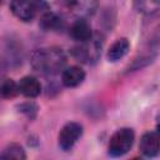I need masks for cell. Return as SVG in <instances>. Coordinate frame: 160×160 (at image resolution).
<instances>
[{"label": "cell", "mask_w": 160, "mask_h": 160, "mask_svg": "<svg viewBox=\"0 0 160 160\" xmlns=\"http://www.w3.org/2000/svg\"><path fill=\"white\" fill-rule=\"evenodd\" d=\"M101 49H102V38L99 34H94L88 41L80 42L78 46H75L71 50V54L78 61L86 64H95L101 55Z\"/></svg>", "instance_id": "7a4b0ae2"}, {"label": "cell", "mask_w": 160, "mask_h": 160, "mask_svg": "<svg viewBox=\"0 0 160 160\" xmlns=\"http://www.w3.org/2000/svg\"><path fill=\"white\" fill-rule=\"evenodd\" d=\"M65 8L79 18L92 15L98 8V0H64Z\"/></svg>", "instance_id": "8992f818"}, {"label": "cell", "mask_w": 160, "mask_h": 160, "mask_svg": "<svg viewBox=\"0 0 160 160\" xmlns=\"http://www.w3.org/2000/svg\"><path fill=\"white\" fill-rule=\"evenodd\" d=\"M85 79V71L80 66H69L62 71L61 81L66 88H76Z\"/></svg>", "instance_id": "30bf717a"}, {"label": "cell", "mask_w": 160, "mask_h": 160, "mask_svg": "<svg viewBox=\"0 0 160 160\" xmlns=\"http://www.w3.org/2000/svg\"><path fill=\"white\" fill-rule=\"evenodd\" d=\"M40 26L45 31H61L65 28V21L55 12H45L40 19Z\"/></svg>", "instance_id": "7c38bea8"}, {"label": "cell", "mask_w": 160, "mask_h": 160, "mask_svg": "<svg viewBox=\"0 0 160 160\" xmlns=\"http://www.w3.org/2000/svg\"><path fill=\"white\" fill-rule=\"evenodd\" d=\"M154 2H158V4H160V0H152Z\"/></svg>", "instance_id": "ac0fdd59"}, {"label": "cell", "mask_w": 160, "mask_h": 160, "mask_svg": "<svg viewBox=\"0 0 160 160\" xmlns=\"http://www.w3.org/2000/svg\"><path fill=\"white\" fill-rule=\"evenodd\" d=\"M82 125L75 121H70L66 122L58 136V142L59 146L64 150V151H69L72 149V146L78 142V140L81 138L82 135Z\"/></svg>", "instance_id": "277c9868"}, {"label": "cell", "mask_w": 160, "mask_h": 160, "mask_svg": "<svg viewBox=\"0 0 160 160\" xmlns=\"http://www.w3.org/2000/svg\"><path fill=\"white\" fill-rule=\"evenodd\" d=\"M154 56L151 55H148V56H141L140 59H136L134 60V62L131 64V66H129V71H134V70H139L144 66H146L148 64H150L152 61Z\"/></svg>", "instance_id": "2e32d148"}, {"label": "cell", "mask_w": 160, "mask_h": 160, "mask_svg": "<svg viewBox=\"0 0 160 160\" xmlns=\"http://www.w3.org/2000/svg\"><path fill=\"white\" fill-rule=\"evenodd\" d=\"M134 140V130L130 128H121L111 135L108 145V151L111 156H122L132 148Z\"/></svg>", "instance_id": "3957f363"}, {"label": "cell", "mask_w": 160, "mask_h": 160, "mask_svg": "<svg viewBox=\"0 0 160 160\" xmlns=\"http://www.w3.org/2000/svg\"><path fill=\"white\" fill-rule=\"evenodd\" d=\"M69 34L71 35V38L79 42H84L88 41L94 34L91 31V26L90 24L84 19L80 18L76 21H74L69 29Z\"/></svg>", "instance_id": "ba28073f"}, {"label": "cell", "mask_w": 160, "mask_h": 160, "mask_svg": "<svg viewBox=\"0 0 160 160\" xmlns=\"http://www.w3.org/2000/svg\"><path fill=\"white\" fill-rule=\"evenodd\" d=\"M130 49V42L126 38H120L116 41L111 44V46L108 50V60L110 62H116L118 60L122 59Z\"/></svg>", "instance_id": "8fae6325"}, {"label": "cell", "mask_w": 160, "mask_h": 160, "mask_svg": "<svg viewBox=\"0 0 160 160\" xmlns=\"http://www.w3.org/2000/svg\"><path fill=\"white\" fill-rule=\"evenodd\" d=\"M32 69L44 75H55L66 64V55L59 48L36 49L30 58Z\"/></svg>", "instance_id": "6da1fadb"}, {"label": "cell", "mask_w": 160, "mask_h": 160, "mask_svg": "<svg viewBox=\"0 0 160 160\" xmlns=\"http://www.w3.org/2000/svg\"><path fill=\"white\" fill-rule=\"evenodd\" d=\"M10 9L12 14L21 21H31L38 12L36 2L30 0H12Z\"/></svg>", "instance_id": "5b68a950"}, {"label": "cell", "mask_w": 160, "mask_h": 160, "mask_svg": "<svg viewBox=\"0 0 160 160\" xmlns=\"http://www.w3.org/2000/svg\"><path fill=\"white\" fill-rule=\"evenodd\" d=\"M19 92V85L11 80V79H5L1 84V96L4 99H10L14 98Z\"/></svg>", "instance_id": "5bb4252c"}, {"label": "cell", "mask_w": 160, "mask_h": 160, "mask_svg": "<svg viewBox=\"0 0 160 160\" xmlns=\"http://www.w3.org/2000/svg\"><path fill=\"white\" fill-rule=\"evenodd\" d=\"M1 158L4 159H16V160H24L26 158L25 151L21 145L19 144H9L1 152Z\"/></svg>", "instance_id": "4fadbf2b"}, {"label": "cell", "mask_w": 160, "mask_h": 160, "mask_svg": "<svg viewBox=\"0 0 160 160\" xmlns=\"http://www.w3.org/2000/svg\"><path fill=\"white\" fill-rule=\"evenodd\" d=\"M140 152L144 156L152 158L160 151V134L155 131L145 132L140 139Z\"/></svg>", "instance_id": "52a82bcc"}, {"label": "cell", "mask_w": 160, "mask_h": 160, "mask_svg": "<svg viewBox=\"0 0 160 160\" xmlns=\"http://www.w3.org/2000/svg\"><path fill=\"white\" fill-rule=\"evenodd\" d=\"M18 85H19V92L24 95L25 98H30V99L36 98L41 92V84L39 82L36 78L30 76V75L20 79Z\"/></svg>", "instance_id": "9c48e42d"}, {"label": "cell", "mask_w": 160, "mask_h": 160, "mask_svg": "<svg viewBox=\"0 0 160 160\" xmlns=\"http://www.w3.org/2000/svg\"><path fill=\"white\" fill-rule=\"evenodd\" d=\"M151 44H152V45H160V26L158 28L156 32L152 35V38H151Z\"/></svg>", "instance_id": "e0dca14e"}, {"label": "cell", "mask_w": 160, "mask_h": 160, "mask_svg": "<svg viewBox=\"0 0 160 160\" xmlns=\"http://www.w3.org/2000/svg\"><path fill=\"white\" fill-rule=\"evenodd\" d=\"M18 109L21 114H24L29 119H34L38 114V105L34 104L32 101H26V102L20 104V105H18Z\"/></svg>", "instance_id": "9a60e30c"}]
</instances>
